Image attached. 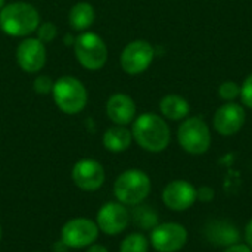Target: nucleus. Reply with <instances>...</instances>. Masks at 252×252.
Here are the masks:
<instances>
[{
	"instance_id": "31",
	"label": "nucleus",
	"mask_w": 252,
	"mask_h": 252,
	"mask_svg": "<svg viewBox=\"0 0 252 252\" xmlns=\"http://www.w3.org/2000/svg\"><path fill=\"white\" fill-rule=\"evenodd\" d=\"M74 43H75V38H72L71 34H66V35H65V44L69 46V44H74Z\"/></svg>"
},
{
	"instance_id": "17",
	"label": "nucleus",
	"mask_w": 252,
	"mask_h": 252,
	"mask_svg": "<svg viewBox=\"0 0 252 252\" xmlns=\"http://www.w3.org/2000/svg\"><path fill=\"white\" fill-rule=\"evenodd\" d=\"M131 142H133V134L128 128H126V126L111 127L103 133V137H102V143L105 149L114 154L127 151Z\"/></svg>"
},
{
	"instance_id": "29",
	"label": "nucleus",
	"mask_w": 252,
	"mask_h": 252,
	"mask_svg": "<svg viewBox=\"0 0 252 252\" xmlns=\"http://www.w3.org/2000/svg\"><path fill=\"white\" fill-rule=\"evenodd\" d=\"M87 252H109L103 245H99V244H92L90 247H89V250Z\"/></svg>"
},
{
	"instance_id": "30",
	"label": "nucleus",
	"mask_w": 252,
	"mask_h": 252,
	"mask_svg": "<svg viewBox=\"0 0 252 252\" xmlns=\"http://www.w3.org/2000/svg\"><path fill=\"white\" fill-rule=\"evenodd\" d=\"M53 250H55L56 252H66L68 250H69V248H68V247H66V245H65L62 241H58V242L53 245Z\"/></svg>"
},
{
	"instance_id": "11",
	"label": "nucleus",
	"mask_w": 252,
	"mask_h": 252,
	"mask_svg": "<svg viewBox=\"0 0 252 252\" xmlns=\"http://www.w3.org/2000/svg\"><path fill=\"white\" fill-rule=\"evenodd\" d=\"M16 61L19 68L28 74H35L41 71L47 61L44 43L32 37L24 38L16 49Z\"/></svg>"
},
{
	"instance_id": "12",
	"label": "nucleus",
	"mask_w": 252,
	"mask_h": 252,
	"mask_svg": "<svg viewBox=\"0 0 252 252\" xmlns=\"http://www.w3.org/2000/svg\"><path fill=\"white\" fill-rule=\"evenodd\" d=\"M130 223V213L121 202H108L97 213L96 224L105 235H120Z\"/></svg>"
},
{
	"instance_id": "8",
	"label": "nucleus",
	"mask_w": 252,
	"mask_h": 252,
	"mask_svg": "<svg viewBox=\"0 0 252 252\" xmlns=\"http://www.w3.org/2000/svg\"><path fill=\"white\" fill-rule=\"evenodd\" d=\"M155 56V50L151 43L146 40H134L128 43L121 52V68L126 74L139 75L145 72Z\"/></svg>"
},
{
	"instance_id": "14",
	"label": "nucleus",
	"mask_w": 252,
	"mask_h": 252,
	"mask_svg": "<svg viewBox=\"0 0 252 252\" xmlns=\"http://www.w3.org/2000/svg\"><path fill=\"white\" fill-rule=\"evenodd\" d=\"M162 201L173 211H186L196 201V189L186 180H174L165 186Z\"/></svg>"
},
{
	"instance_id": "33",
	"label": "nucleus",
	"mask_w": 252,
	"mask_h": 252,
	"mask_svg": "<svg viewBox=\"0 0 252 252\" xmlns=\"http://www.w3.org/2000/svg\"><path fill=\"white\" fill-rule=\"evenodd\" d=\"M0 241H1V226H0Z\"/></svg>"
},
{
	"instance_id": "25",
	"label": "nucleus",
	"mask_w": 252,
	"mask_h": 252,
	"mask_svg": "<svg viewBox=\"0 0 252 252\" xmlns=\"http://www.w3.org/2000/svg\"><path fill=\"white\" fill-rule=\"evenodd\" d=\"M241 99L247 108L252 109V74L245 78V81L241 87Z\"/></svg>"
},
{
	"instance_id": "13",
	"label": "nucleus",
	"mask_w": 252,
	"mask_h": 252,
	"mask_svg": "<svg viewBox=\"0 0 252 252\" xmlns=\"http://www.w3.org/2000/svg\"><path fill=\"white\" fill-rule=\"evenodd\" d=\"M214 130L221 136H233L245 124V111L241 105L229 102L220 106L214 114Z\"/></svg>"
},
{
	"instance_id": "18",
	"label": "nucleus",
	"mask_w": 252,
	"mask_h": 252,
	"mask_svg": "<svg viewBox=\"0 0 252 252\" xmlns=\"http://www.w3.org/2000/svg\"><path fill=\"white\" fill-rule=\"evenodd\" d=\"M94 7L87 1L75 3L68 13V22L75 31H86L87 28H90L94 22Z\"/></svg>"
},
{
	"instance_id": "9",
	"label": "nucleus",
	"mask_w": 252,
	"mask_h": 252,
	"mask_svg": "<svg viewBox=\"0 0 252 252\" xmlns=\"http://www.w3.org/2000/svg\"><path fill=\"white\" fill-rule=\"evenodd\" d=\"M188 242V230L179 223L158 224L151 232V244L158 252L180 251Z\"/></svg>"
},
{
	"instance_id": "5",
	"label": "nucleus",
	"mask_w": 252,
	"mask_h": 252,
	"mask_svg": "<svg viewBox=\"0 0 252 252\" xmlns=\"http://www.w3.org/2000/svg\"><path fill=\"white\" fill-rule=\"evenodd\" d=\"M74 52L78 63L89 71H99L108 61V47L96 32H81L75 37Z\"/></svg>"
},
{
	"instance_id": "27",
	"label": "nucleus",
	"mask_w": 252,
	"mask_h": 252,
	"mask_svg": "<svg viewBox=\"0 0 252 252\" xmlns=\"http://www.w3.org/2000/svg\"><path fill=\"white\" fill-rule=\"evenodd\" d=\"M223 252H252V250L245 244H235V245L227 247Z\"/></svg>"
},
{
	"instance_id": "20",
	"label": "nucleus",
	"mask_w": 252,
	"mask_h": 252,
	"mask_svg": "<svg viewBox=\"0 0 252 252\" xmlns=\"http://www.w3.org/2000/svg\"><path fill=\"white\" fill-rule=\"evenodd\" d=\"M133 221L139 229L152 230L158 226V216L149 205H140L133 211Z\"/></svg>"
},
{
	"instance_id": "19",
	"label": "nucleus",
	"mask_w": 252,
	"mask_h": 252,
	"mask_svg": "<svg viewBox=\"0 0 252 252\" xmlns=\"http://www.w3.org/2000/svg\"><path fill=\"white\" fill-rule=\"evenodd\" d=\"M161 114L171 120V121H180L189 115L190 106L186 99H183L179 94H167L161 99L159 103Z\"/></svg>"
},
{
	"instance_id": "10",
	"label": "nucleus",
	"mask_w": 252,
	"mask_h": 252,
	"mask_svg": "<svg viewBox=\"0 0 252 252\" xmlns=\"http://www.w3.org/2000/svg\"><path fill=\"white\" fill-rule=\"evenodd\" d=\"M71 176L75 186L84 192H94L100 189L106 177L103 165L90 158H84L75 162Z\"/></svg>"
},
{
	"instance_id": "7",
	"label": "nucleus",
	"mask_w": 252,
	"mask_h": 252,
	"mask_svg": "<svg viewBox=\"0 0 252 252\" xmlns=\"http://www.w3.org/2000/svg\"><path fill=\"white\" fill-rule=\"evenodd\" d=\"M99 236L97 224L86 217H77L66 221L61 230V241L68 248H84L94 244Z\"/></svg>"
},
{
	"instance_id": "32",
	"label": "nucleus",
	"mask_w": 252,
	"mask_h": 252,
	"mask_svg": "<svg viewBox=\"0 0 252 252\" xmlns=\"http://www.w3.org/2000/svg\"><path fill=\"white\" fill-rule=\"evenodd\" d=\"M4 7V0H0V10Z\"/></svg>"
},
{
	"instance_id": "4",
	"label": "nucleus",
	"mask_w": 252,
	"mask_h": 252,
	"mask_svg": "<svg viewBox=\"0 0 252 252\" xmlns=\"http://www.w3.org/2000/svg\"><path fill=\"white\" fill-rule=\"evenodd\" d=\"M52 94L56 106L68 115L81 112L87 105V89L78 78L71 75L58 78L53 83Z\"/></svg>"
},
{
	"instance_id": "26",
	"label": "nucleus",
	"mask_w": 252,
	"mask_h": 252,
	"mask_svg": "<svg viewBox=\"0 0 252 252\" xmlns=\"http://www.w3.org/2000/svg\"><path fill=\"white\" fill-rule=\"evenodd\" d=\"M213 198H214V190L211 188L204 186L196 190V199H199L202 202H210V201H213Z\"/></svg>"
},
{
	"instance_id": "28",
	"label": "nucleus",
	"mask_w": 252,
	"mask_h": 252,
	"mask_svg": "<svg viewBox=\"0 0 252 252\" xmlns=\"http://www.w3.org/2000/svg\"><path fill=\"white\" fill-rule=\"evenodd\" d=\"M245 241H247L248 247L252 250V220L245 227Z\"/></svg>"
},
{
	"instance_id": "23",
	"label": "nucleus",
	"mask_w": 252,
	"mask_h": 252,
	"mask_svg": "<svg viewBox=\"0 0 252 252\" xmlns=\"http://www.w3.org/2000/svg\"><path fill=\"white\" fill-rule=\"evenodd\" d=\"M58 34V28L53 22H40L37 28V38L41 43H50L55 40Z\"/></svg>"
},
{
	"instance_id": "16",
	"label": "nucleus",
	"mask_w": 252,
	"mask_h": 252,
	"mask_svg": "<svg viewBox=\"0 0 252 252\" xmlns=\"http://www.w3.org/2000/svg\"><path fill=\"white\" fill-rule=\"evenodd\" d=\"M205 233L211 244L217 247H230L239 241L238 229L226 221H211L207 226Z\"/></svg>"
},
{
	"instance_id": "15",
	"label": "nucleus",
	"mask_w": 252,
	"mask_h": 252,
	"mask_svg": "<svg viewBox=\"0 0 252 252\" xmlns=\"http://www.w3.org/2000/svg\"><path fill=\"white\" fill-rule=\"evenodd\" d=\"M106 115L117 126H127L136 117V103L126 93H114L106 102Z\"/></svg>"
},
{
	"instance_id": "24",
	"label": "nucleus",
	"mask_w": 252,
	"mask_h": 252,
	"mask_svg": "<svg viewBox=\"0 0 252 252\" xmlns=\"http://www.w3.org/2000/svg\"><path fill=\"white\" fill-rule=\"evenodd\" d=\"M53 80L47 75H38L35 80H34V84H32V89L38 93V94H47L53 90Z\"/></svg>"
},
{
	"instance_id": "3",
	"label": "nucleus",
	"mask_w": 252,
	"mask_h": 252,
	"mask_svg": "<svg viewBox=\"0 0 252 252\" xmlns=\"http://www.w3.org/2000/svg\"><path fill=\"white\" fill-rule=\"evenodd\" d=\"M151 192L149 176L137 168L126 170L114 183V195L123 205H139Z\"/></svg>"
},
{
	"instance_id": "6",
	"label": "nucleus",
	"mask_w": 252,
	"mask_h": 252,
	"mask_svg": "<svg viewBox=\"0 0 252 252\" xmlns=\"http://www.w3.org/2000/svg\"><path fill=\"white\" fill-rule=\"evenodd\" d=\"M179 145L192 155H202L210 149L211 133L207 123L199 117L186 118L177 130Z\"/></svg>"
},
{
	"instance_id": "21",
	"label": "nucleus",
	"mask_w": 252,
	"mask_h": 252,
	"mask_svg": "<svg viewBox=\"0 0 252 252\" xmlns=\"http://www.w3.org/2000/svg\"><path fill=\"white\" fill-rule=\"evenodd\" d=\"M149 242L142 233H131L120 245V252H148Z\"/></svg>"
},
{
	"instance_id": "22",
	"label": "nucleus",
	"mask_w": 252,
	"mask_h": 252,
	"mask_svg": "<svg viewBox=\"0 0 252 252\" xmlns=\"http://www.w3.org/2000/svg\"><path fill=\"white\" fill-rule=\"evenodd\" d=\"M219 96L223 100H235L241 96V86L235 81H224L219 87Z\"/></svg>"
},
{
	"instance_id": "2",
	"label": "nucleus",
	"mask_w": 252,
	"mask_h": 252,
	"mask_svg": "<svg viewBox=\"0 0 252 252\" xmlns=\"http://www.w3.org/2000/svg\"><path fill=\"white\" fill-rule=\"evenodd\" d=\"M40 25L38 10L25 1L4 4L0 10V30L12 37H25L37 31Z\"/></svg>"
},
{
	"instance_id": "1",
	"label": "nucleus",
	"mask_w": 252,
	"mask_h": 252,
	"mask_svg": "<svg viewBox=\"0 0 252 252\" xmlns=\"http://www.w3.org/2000/svg\"><path fill=\"white\" fill-rule=\"evenodd\" d=\"M133 139L137 145L148 152H162L170 145L171 133L164 118L154 112H145L139 115L131 128Z\"/></svg>"
}]
</instances>
